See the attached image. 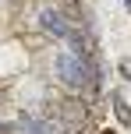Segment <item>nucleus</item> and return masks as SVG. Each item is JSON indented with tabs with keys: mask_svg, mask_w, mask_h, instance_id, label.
Listing matches in <instances>:
<instances>
[{
	"mask_svg": "<svg viewBox=\"0 0 131 134\" xmlns=\"http://www.w3.org/2000/svg\"><path fill=\"white\" fill-rule=\"evenodd\" d=\"M39 25L46 28L50 35H57V39H67V35H71V21L64 18L60 11H53V7H43V14H39Z\"/></svg>",
	"mask_w": 131,
	"mask_h": 134,
	"instance_id": "nucleus-1",
	"label": "nucleus"
},
{
	"mask_svg": "<svg viewBox=\"0 0 131 134\" xmlns=\"http://www.w3.org/2000/svg\"><path fill=\"white\" fill-rule=\"evenodd\" d=\"M14 131L18 134H57V124L39 120V116H21V120L14 124Z\"/></svg>",
	"mask_w": 131,
	"mask_h": 134,
	"instance_id": "nucleus-2",
	"label": "nucleus"
},
{
	"mask_svg": "<svg viewBox=\"0 0 131 134\" xmlns=\"http://www.w3.org/2000/svg\"><path fill=\"white\" fill-rule=\"evenodd\" d=\"M113 113H117V120L124 124V127H131V106L120 99V95H113Z\"/></svg>",
	"mask_w": 131,
	"mask_h": 134,
	"instance_id": "nucleus-3",
	"label": "nucleus"
},
{
	"mask_svg": "<svg viewBox=\"0 0 131 134\" xmlns=\"http://www.w3.org/2000/svg\"><path fill=\"white\" fill-rule=\"evenodd\" d=\"M120 74H124V78L131 81V60H124V64H120Z\"/></svg>",
	"mask_w": 131,
	"mask_h": 134,
	"instance_id": "nucleus-4",
	"label": "nucleus"
},
{
	"mask_svg": "<svg viewBox=\"0 0 131 134\" xmlns=\"http://www.w3.org/2000/svg\"><path fill=\"white\" fill-rule=\"evenodd\" d=\"M124 4H128V11H131V0H124Z\"/></svg>",
	"mask_w": 131,
	"mask_h": 134,
	"instance_id": "nucleus-5",
	"label": "nucleus"
},
{
	"mask_svg": "<svg viewBox=\"0 0 131 134\" xmlns=\"http://www.w3.org/2000/svg\"><path fill=\"white\" fill-rule=\"evenodd\" d=\"M103 134H117V131H103Z\"/></svg>",
	"mask_w": 131,
	"mask_h": 134,
	"instance_id": "nucleus-6",
	"label": "nucleus"
}]
</instances>
